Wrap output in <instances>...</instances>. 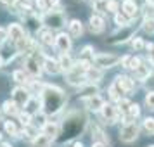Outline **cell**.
<instances>
[{"instance_id": "cell-12", "label": "cell", "mask_w": 154, "mask_h": 147, "mask_svg": "<svg viewBox=\"0 0 154 147\" xmlns=\"http://www.w3.org/2000/svg\"><path fill=\"white\" fill-rule=\"evenodd\" d=\"M24 66H26V69H28L33 76H40V64H38V61H36L35 57H28Z\"/></svg>"}, {"instance_id": "cell-9", "label": "cell", "mask_w": 154, "mask_h": 147, "mask_svg": "<svg viewBox=\"0 0 154 147\" xmlns=\"http://www.w3.org/2000/svg\"><path fill=\"white\" fill-rule=\"evenodd\" d=\"M7 33H9V38L14 40V42H19L23 36H24V31H23V28L19 24H11L7 29Z\"/></svg>"}, {"instance_id": "cell-27", "label": "cell", "mask_w": 154, "mask_h": 147, "mask_svg": "<svg viewBox=\"0 0 154 147\" xmlns=\"http://www.w3.org/2000/svg\"><path fill=\"white\" fill-rule=\"evenodd\" d=\"M16 45H17V50L19 52H23V50H26L28 49V45H29V38H26V36H23L19 42H16Z\"/></svg>"}, {"instance_id": "cell-29", "label": "cell", "mask_w": 154, "mask_h": 147, "mask_svg": "<svg viewBox=\"0 0 154 147\" xmlns=\"http://www.w3.org/2000/svg\"><path fill=\"white\" fill-rule=\"evenodd\" d=\"M106 9H107L109 12H116V11H118V2H116V0H107V2H106Z\"/></svg>"}, {"instance_id": "cell-40", "label": "cell", "mask_w": 154, "mask_h": 147, "mask_svg": "<svg viewBox=\"0 0 154 147\" xmlns=\"http://www.w3.org/2000/svg\"><path fill=\"white\" fill-rule=\"evenodd\" d=\"M49 4H50V5H57V4H59V0H49Z\"/></svg>"}, {"instance_id": "cell-44", "label": "cell", "mask_w": 154, "mask_h": 147, "mask_svg": "<svg viewBox=\"0 0 154 147\" xmlns=\"http://www.w3.org/2000/svg\"><path fill=\"white\" fill-rule=\"evenodd\" d=\"M2 64H4V59H2V56H0V66H2Z\"/></svg>"}, {"instance_id": "cell-11", "label": "cell", "mask_w": 154, "mask_h": 147, "mask_svg": "<svg viewBox=\"0 0 154 147\" xmlns=\"http://www.w3.org/2000/svg\"><path fill=\"white\" fill-rule=\"evenodd\" d=\"M90 29L94 33H102L104 31V19L100 16H92L90 17Z\"/></svg>"}, {"instance_id": "cell-43", "label": "cell", "mask_w": 154, "mask_h": 147, "mask_svg": "<svg viewBox=\"0 0 154 147\" xmlns=\"http://www.w3.org/2000/svg\"><path fill=\"white\" fill-rule=\"evenodd\" d=\"M75 147H83V145H82V144H80V142H78V144H75Z\"/></svg>"}, {"instance_id": "cell-38", "label": "cell", "mask_w": 154, "mask_h": 147, "mask_svg": "<svg viewBox=\"0 0 154 147\" xmlns=\"http://www.w3.org/2000/svg\"><path fill=\"white\" fill-rule=\"evenodd\" d=\"M146 85H147V87H151V88H154V78H147Z\"/></svg>"}, {"instance_id": "cell-25", "label": "cell", "mask_w": 154, "mask_h": 147, "mask_svg": "<svg viewBox=\"0 0 154 147\" xmlns=\"http://www.w3.org/2000/svg\"><path fill=\"white\" fill-rule=\"evenodd\" d=\"M144 130L149 135H154V119L152 118H146L144 119Z\"/></svg>"}, {"instance_id": "cell-24", "label": "cell", "mask_w": 154, "mask_h": 147, "mask_svg": "<svg viewBox=\"0 0 154 147\" xmlns=\"http://www.w3.org/2000/svg\"><path fill=\"white\" fill-rule=\"evenodd\" d=\"M142 28L146 29L147 33H154V17H146L144 19V24H142Z\"/></svg>"}, {"instance_id": "cell-18", "label": "cell", "mask_w": 154, "mask_h": 147, "mask_svg": "<svg viewBox=\"0 0 154 147\" xmlns=\"http://www.w3.org/2000/svg\"><path fill=\"white\" fill-rule=\"evenodd\" d=\"M59 66H61L63 69L71 71L73 69V61H71V57L68 56V54H63V56H61V61H59Z\"/></svg>"}, {"instance_id": "cell-7", "label": "cell", "mask_w": 154, "mask_h": 147, "mask_svg": "<svg viewBox=\"0 0 154 147\" xmlns=\"http://www.w3.org/2000/svg\"><path fill=\"white\" fill-rule=\"evenodd\" d=\"M12 99H14V102L17 106H26L29 102V93L24 88H16L12 92Z\"/></svg>"}, {"instance_id": "cell-15", "label": "cell", "mask_w": 154, "mask_h": 147, "mask_svg": "<svg viewBox=\"0 0 154 147\" xmlns=\"http://www.w3.org/2000/svg\"><path fill=\"white\" fill-rule=\"evenodd\" d=\"M43 66H45V69L49 71V73H52V75H56V73H59V69H61V66H59V63H57V61H54V59H50V57H47V59H45V63H43Z\"/></svg>"}, {"instance_id": "cell-46", "label": "cell", "mask_w": 154, "mask_h": 147, "mask_svg": "<svg viewBox=\"0 0 154 147\" xmlns=\"http://www.w3.org/2000/svg\"><path fill=\"white\" fill-rule=\"evenodd\" d=\"M149 147H154V145H149Z\"/></svg>"}, {"instance_id": "cell-6", "label": "cell", "mask_w": 154, "mask_h": 147, "mask_svg": "<svg viewBox=\"0 0 154 147\" xmlns=\"http://www.w3.org/2000/svg\"><path fill=\"white\" fill-rule=\"evenodd\" d=\"M56 47L63 54H68V50L71 49V38L69 35H66V33H61V35H57L56 38Z\"/></svg>"}, {"instance_id": "cell-31", "label": "cell", "mask_w": 154, "mask_h": 147, "mask_svg": "<svg viewBox=\"0 0 154 147\" xmlns=\"http://www.w3.org/2000/svg\"><path fill=\"white\" fill-rule=\"evenodd\" d=\"M19 118H21V123L24 126H28L29 123H31V121H29V119H31V114H29V112H26V111L21 112V114H19Z\"/></svg>"}, {"instance_id": "cell-20", "label": "cell", "mask_w": 154, "mask_h": 147, "mask_svg": "<svg viewBox=\"0 0 154 147\" xmlns=\"http://www.w3.org/2000/svg\"><path fill=\"white\" fill-rule=\"evenodd\" d=\"M135 75H137L139 80H147L149 78V66H139L135 69Z\"/></svg>"}, {"instance_id": "cell-17", "label": "cell", "mask_w": 154, "mask_h": 147, "mask_svg": "<svg viewBox=\"0 0 154 147\" xmlns=\"http://www.w3.org/2000/svg\"><path fill=\"white\" fill-rule=\"evenodd\" d=\"M69 31H71V35L73 36H80L82 33H83V26H82V23L80 21H71L69 23Z\"/></svg>"}, {"instance_id": "cell-21", "label": "cell", "mask_w": 154, "mask_h": 147, "mask_svg": "<svg viewBox=\"0 0 154 147\" xmlns=\"http://www.w3.org/2000/svg\"><path fill=\"white\" fill-rule=\"evenodd\" d=\"M38 35H40V40H42L43 43H47V45H50V43L54 42V36H52V33H50L49 29H43Z\"/></svg>"}, {"instance_id": "cell-30", "label": "cell", "mask_w": 154, "mask_h": 147, "mask_svg": "<svg viewBox=\"0 0 154 147\" xmlns=\"http://www.w3.org/2000/svg\"><path fill=\"white\" fill-rule=\"evenodd\" d=\"M146 106L149 109H152L154 111V92H149L146 95Z\"/></svg>"}, {"instance_id": "cell-13", "label": "cell", "mask_w": 154, "mask_h": 147, "mask_svg": "<svg viewBox=\"0 0 154 147\" xmlns=\"http://www.w3.org/2000/svg\"><path fill=\"white\" fill-rule=\"evenodd\" d=\"M85 104L88 106L90 109H94V111H97V109H102V106H104V102H102V99L99 97V95H92V97L85 99Z\"/></svg>"}, {"instance_id": "cell-34", "label": "cell", "mask_w": 154, "mask_h": 147, "mask_svg": "<svg viewBox=\"0 0 154 147\" xmlns=\"http://www.w3.org/2000/svg\"><path fill=\"white\" fill-rule=\"evenodd\" d=\"M139 66H140V59H130V63H128V68H130V69L135 71Z\"/></svg>"}, {"instance_id": "cell-42", "label": "cell", "mask_w": 154, "mask_h": 147, "mask_svg": "<svg viewBox=\"0 0 154 147\" xmlns=\"http://www.w3.org/2000/svg\"><path fill=\"white\" fill-rule=\"evenodd\" d=\"M2 2H4V4H14L16 0H2Z\"/></svg>"}, {"instance_id": "cell-2", "label": "cell", "mask_w": 154, "mask_h": 147, "mask_svg": "<svg viewBox=\"0 0 154 147\" xmlns=\"http://www.w3.org/2000/svg\"><path fill=\"white\" fill-rule=\"evenodd\" d=\"M43 23L49 26V28H63L64 26V12L63 11H59V9H56V11H52L50 9L49 12L45 14V17H43Z\"/></svg>"}, {"instance_id": "cell-16", "label": "cell", "mask_w": 154, "mask_h": 147, "mask_svg": "<svg viewBox=\"0 0 154 147\" xmlns=\"http://www.w3.org/2000/svg\"><path fill=\"white\" fill-rule=\"evenodd\" d=\"M33 147H50V139L47 137V135H38V137H35V140H33Z\"/></svg>"}, {"instance_id": "cell-35", "label": "cell", "mask_w": 154, "mask_h": 147, "mask_svg": "<svg viewBox=\"0 0 154 147\" xmlns=\"http://www.w3.org/2000/svg\"><path fill=\"white\" fill-rule=\"evenodd\" d=\"M132 45H133L135 50H140L142 47H144V42H142V38H135V40L132 42Z\"/></svg>"}, {"instance_id": "cell-22", "label": "cell", "mask_w": 154, "mask_h": 147, "mask_svg": "<svg viewBox=\"0 0 154 147\" xmlns=\"http://www.w3.org/2000/svg\"><path fill=\"white\" fill-rule=\"evenodd\" d=\"M114 21H116V24H118V26H121V28H123V26H126V24H128L130 17H128V16H125V14H121V12H118V14L114 16Z\"/></svg>"}, {"instance_id": "cell-8", "label": "cell", "mask_w": 154, "mask_h": 147, "mask_svg": "<svg viewBox=\"0 0 154 147\" xmlns=\"http://www.w3.org/2000/svg\"><path fill=\"white\" fill-rule=\"evenodd\" d=\"M102 116H104V119L107 121V123H114L116 121V116H118V111H116V107L111 104H104L102 106Z\"/></svg>"}, {"instance_id": "cell-36", "label": "cell", "mask_w": 154, "mask_h": 147, "mask_svg": "<svg viewBox=\"0 0 154 147\" xmlns=\"http://www.w3.org/2000/svg\"><path fill=\"white\" fill-rule=\"evenodd\" d=\"M26 106H28V111H26V112H29V114H31V112L36 111V106H38V104H36L35 100H31V102H28Z\"/></svg>"}, {"instance_id": "cell-33", "label": "cell", "mask_w": 154, "mask_h": 147, "mask_svg": "<svg viewBox=\"0 0 154 147\" xmlns=\"http://www.w3.org/2000/svg\"><path fill=\"white\" fill-rule=\"evenodd\" d=\"M14 80L16 81H19V83H23V81H26V75H24L23 71H16L14 73Z\"/></svg>"}, {"instance_id": "cell-10", "label": "cell", "mask_w": 154, "mask_h": 147, "mask_svg": "<svg viewBox=\"0 0 154 147\" xmlns=\"http://www.w3.org/2000/svg\"><path fill=\"white\" fill-rule=\"evenodd\" d=\"M43 135H47L50 140H54L59 135V125H56V123H45L43 125Z\"/></svg>"}, {"instance_id": "cell-5", "label": "cell", "mask_w": 154, "mask_h": 147, "mask_svg": "<svg viewBox=\"0 0 154 147\" xmlns=\"http://www.w3.org/2000/svg\"><path fill=\"white\" fill-rule=\"evenodd\" d=\"M112 85L119 90V93H130L133 90V81L128 76H118Z\"/></svg>"}, {"instance_id": "cell-32", "label": "cell", "mask_w": 154, "mask_h": 147, "mask_svg": "<svg viewBox=\"0 0 154 147\" xmlns=\"http://www.w3.org/2000/svg\"><path fill=\"white\" fill-rule=\"evenodd\" d=\"M88 57H92V61H94V54H92V47H85L83 52H82V59H88Z\"/></svg>"}, {"instance_id": "cell-3", "label": "cell", "mask_w": 154, "mask_h": 147, "mask_svg": "<svg viewBox=\"0 0 154 147\" xmlns=\"http://www.w3.org/2000/svg\"><path fill=\"white\" fill-rule=\"evenodd\" d=\"M137 137H139V126H137V123H126L121 128V132H119V139L123 142H126V144L133 142Z\"/></svg>"}, {"instance_id": "cell-23", "label": "cell", "mask_w": 154, "mask_h": 147, "mask_svg": "<svg viewBox=\"0 0 154 147\" xmlns=\"http://www.w3.org/2000/svg\"><path fill=\"white\" fill-rule=\"evenodd\" d=\"M139 114H140V107L137 104H130L128 106V118L130 119L139 118Z\"/></svg>"}, {"instance_id": "cell-4", "label": "cell", "mask_w": 154, "mask_h": 147, "mask_svg": "<svg viewBox=\"0 0 154 147\" xmlns=\"http://www.w3.org/2000/svg\"><path fill=\"white\" fill-rule=\"evenodd\" d=\"M118 61L119 59L116 56H112V54H97V56H94V63L97 64L99 68H111Z\"/></svg>"}, {"instance_id": "cell-45", "label": "cell", "mask_w": 154, "mask_h": 147, "mask_svg": "<svg viewBox=\"0 0 154 147\" xmlns=\"http://www.w3.org/2000/svg\"><path fill=\"white\" fill-rule=\"evenodd\" d=\"M97 2H102V0H97Z\"/></svg>"}, {"instance_id": "cell-39", "label": "cell", "mask_w": 154, "mask_h": 147, "mask_svg": "<svg viewBox=\"0 0 154 147\" xmlns=\"http://www.w3.org/2000/svg\"><path fill=\"white\" fill-rule=\"evenodd\" d=\"M38 7L42 9V11H45V7H47V4H45V0H38Z\"/></svg>"}, {"instance_id": "cell-1", "label": "cell", "mask_w": 154, "mask_h": 147, "mask_svg": "<svg viewBox=\"0 0 154 147\" xmlns=\"http://www.w3.org/2000/svg\"><path fill=\"white\" fill-rule=\"evenodd\" d=\"M66 102V95L61 88H57L54 85H47L42 90V107L47 114H56L63 109Z\"/></svg>"}, {"instance_id": "cell-37", "label": "cell", "mask_w": 154, "mask_h": 147, "mask_svg": "<svg viewBox=\"0 0 154 147\" xmlns=\"http://www.w3.org/2000/svg\"><path fill=\"white\" fill-rule=\"evenodd\" d=\"M5 38H7V33H5V31H4V29L0 28V42H4V40H5Z\"/></svg>"}, {"instance_id": "cell-28", "label": "cell", "mask_w": 154, "mask_h": 147, "mask_svg": "<svg viewBox=\"0 0 154 147\" xmlns=\"http://www.w3.org/2000/svg\"><path fill=\"white\" fill-rule=\"evenodd\" d=\"M5 132L9 133V135H17V128H16L14 121H5Z\"/></svg>"}, {"instance_id": "cell-14", "label": "cell", "mask_w": 154, "mask_h": 147, "mask_svg": "<svg viewBox=\"0 0 154 147\" xmlns=\"http://www.w3.org/2000/svg\"><path fill=\"white\" fill-rule=\"evenodd\" d=\"M123 14L128 16V17H135L137 14V5L133 0H125L123 2Z\"/></svg>"}, {"instance_id": "cell-19", "label": "cell", "mask_w": 154, "mask_h": 147, "mask_svg": "<svg viewBox=\"0 0 154 147\" xmlns=\"http://www.w3.org/2000/svg\"><path fill=\"white\" fill-rule=\"evenodd\" d=\"M4 112H7L11 116L17 114V104H16L14 100H7V102L4 104Z\"/></svg>"}, {"instance_id": "cell-41", "label": "cell", "mask_w": 154, "mask_h": 147, "mask_svg": "<svg viewBox=\"0 0 154 147\" xmlns=\"http://www.w3.org/2000/svg\"><path fill=\"white\" fill-rule=\"evenodd\" d=\"M146 47H147V50H152V49H154V45H152V43H147Z\"/></svg>"}, {"instance_id": "cell-26", "label": "cell", "mask_w": 154, "mask_h": 147, "mask_svg": "<svg viewBox=\"0 0 154 147\" xmlns=\"http://www.w3.org/2000/svg\"><path fill=\"white\" fill-rule=\"evenodd\" d=\"M87 76H88V80H100V76H102V73L99 69H94V68H90V69L87 71Z\"/></svg>"}]
</instances>
